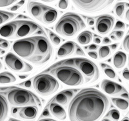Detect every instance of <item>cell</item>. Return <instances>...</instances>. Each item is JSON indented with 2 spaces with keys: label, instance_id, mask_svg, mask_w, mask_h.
I'll use <instances>...</instances> for the list:
<instances>
[{
  "label": "cell",
  "instance_id": "obj_46",
  "mask_svg": "<svg viewBox=\"0 0 129 121\" xmlns=\"http://www.w3.org/2000/svg\"><path fill=\"white\" fill-rule=\"evenodd\" d=\"M98 46L95 44H92L90 46H88V49L91 51H95L98 49Z\"/></svg>",
  "mask_w": 129,
  "mask_h": 121
},
{
  "label": "cell",
  "instance_id": "obj_50",
  "mask_svg": "<svg viewBox=\"0 0 129 121\" xmlns=\"http://www.w3.org/2000/svg\"><path fill=\"white\" fill-rule=\"evenodd\" d=\"M125 18H126V20L129 21V9L126 11V14H125Z\"/></svg>",
  "mask_w": 129,
  "mask_h": 121
},
{
  "label": "cell",
  "instance_id": "obj_52",
  "mask_svg": "<svg viewBox=\"0 0 129 121\" xmlns=\"http://www.w3.org/2000/svg\"><path fill=\"white\" fill-rule=\"evenodd\" d=\"M110 38H111V39H112L113 40H115V41H116V40H117V38H116V36L114 35V34H113V33H112V34H110Z\"/></svg>",
  "mask_w": 129,
  "mask_h": 121
},
{
  "label": "cell",
  "instance_id": "obj_44",
  "mask_svg": "<svg viewBox=\"0 0 129 121\" xmlns=\"http://www.w3.org/2000/svg\"><path fill=\"white\" fill-rule=\"evenodd\" d=\"M94 41L95 42V43H98V44H99V43H101V38H100V36H98L95 35V36H94Z\"/></svg>",
  "mask_w": 129,
  "mask_h": 121
},
{
  "label": "cell",
  "instance_id": "obj_7",
  "mask_svg": "<svg viewBox=\"0 0 129 121\" xmlns=\"http://www.w3.org/2000/svg\"><path fill=\"white\" fill-rule=\"evenodd\" d=\"M33 87L36 91L42 96H48L58 90L59 84L54 77L41 73L33 79Z\"/></svg>",
  "mask_w": 129,
  "mask_h": 121
},
{
  "label": "cell",
  "instance_id": "obj_19",
  "mask_svg": "<svg viewBox=\"0 0 129 121\" xmlns=\"http://www.w3.org/2000/svg\"><path fill=\"white\" fill-rule=\"evenodd\" d=\"M57 18V10L52 7H49V9L43 14L40 19V21L45 24H51L54 22Z\"/></svg>",
  "mask_w": 129,
  "mask_h": 121
},
{
  "label": "cell",
  "instance_id": "obj_28",
  "mask_svg": "<svg viewBox=\"0 0 129 121\" xmlns=\"http://www.w3.org/2000/svg\"><path fill=\"white\" fill-rule=\"evenodd\" d=\"M110 54V46H102L99 49V57L101 59H103L109 56Z\"/></svg>",
  "mask_w": 129,
  "mask_h": 121
},
{
  "label": "cell",
  "instance_id": "obj_13",
  "mask_svg": "<svg viewBox=\"0 0 129 121\" xmlns=\"http://www.w3.org/2000/svg\"><path fill=\"white\" fill-rule=\"evenodd\" d=\"M101 88L107 94L110 95H116V94H122L126 93L127 91L122 86L114 82L110 81L109 80H103L101 84Z\"/></svg>",
  "mask_w": 129,
  "mask_h": 121
},
{
  "label": "cell",
  "instance_id": "obj_3",
  "mask_svg": "<svg viewBox=\"0 0 129 121\" xmlns=\"http://www.w3.org/2000/svg\"><path fill=\"white\" fill-rule=\"evenodd\" d=\"M62 65L71 66L76 68L83 75L86 83H93L100 78V71L92 61L85 58H73L58 62L50 66L55 68Z\"/></svg>",
  "mask_w": 129,
  "mask_h": 121
},
{
  "label": "cell",
  "instance_id": "obj_30",
  "mask_svg": "<svg viewBox=\"0 0 129 121\" xmlns=\"http://www.w3.org/2000/svg\"><path fill=\"white\" fill-rule=\"evenodd\" d=\"M48 34H49V38H50V40L54 44L56 45H58L61 43V39L58 36L56 35L55 33L52 32L51 31H48Z\"/></svg>",
  "mask_w": 129,
  "mask_h": 121
},
{
  "label": "cell",
  "instance_id": "obj_59",
  "mask_svg": "<svg viewBox=\"0 0 129 121\" xmlns=\"http://www.w3.org/2000/svg\"><path fill=\"white\" fill-rule=\"evenodd\" d=\"M128 67H129V62H128Z\"/></svg>",
  "mask_w": 129,
  "mask_h": 121
},
{
  "label": "cell",
  "instance_id": "obj_18",
  "mask_svg": "<svg viewBox=\"0 0 129 121\" xmlns=\"http://www.w3.org/2000/svg\"><path fill=\"white\" fill-rule=\"evenodd\" d=\"M48 107L50 113L57 118L59 120H65L67 118V113L64 108L57 103H48Z\"/></svg>",
  "mask_w": 129,
  "mask_h": 121
},
{
  "label": "cell",
  "instance_id": "obj_48",
  "mask_svg": "<svg viewBox=\"0 0 129 121\" xmlns=\"http://www.w3.org/2000/svg\"><path fill=\"white\" fill-rule=\"evenodd\" d=\"M118 45H119V43H114V44L111 45L110 46V48L111 49H112V50H115V49H117Z\"/></svg>",
  "mask_w": 129,
  "mask_h": 121
},
{
  "label": "cell",
  "instance_id": "obj_8",
  "mask_svg": "<svg viewBox=\"0 0 129 121\" xmlns=\"http://www.w3.org/2000/svg\"><path fill=\"white\" fill-rule=\"evenodd\" d=\"M18 21L17 31L12 38H24L31 35L45 36H46L44 30L39 24L28 20L21 19Z\"/></svg>",
  "mask_w": 129,
  "mask_h": 121
},
{
  "label": "cell",
  "instance_id": "obj_29",
  "mask_svg": "<svg viewBox=\"0 0 129 121\" xmlns=\"http://www.w3.org/2000/svg\"><path fill=\"white\" fill-rule=\"evenodd\" d=\"M107 116L108 117H110L114 121H118L120 118V113L117 109H113L108 113Z\"/></svg>",
  "mask_w": 129,
  "mask_h": 121
},
{
  "label": "cell",
  "instance_id": "obj_6",
  "mask_svg": "<svg viewBox=\"0 0 129 121\" xmlns=\"http://www.w3.org/2000/svg\"><path fill=\"white\" fill-rule=\"evenodd\" d=\"M50 72L61 82L69 86H80L84 82V77L76 68L62 65L55 68L49 67L43 72Z\"/></svg>",
  "mask_w": 129,
  "mask_h": 121
},
{
  "label": "cell",
  "instance_id": "obj_51",
  "mask_svg": "<svg viewBox=\"0 0 129 121\" xmlns=\"http://www.w3.org/2000/svg\"><path fill=\"white\" fill-rule=\"evenodd\" d=\"M38 121H55V120L51 119V118H42V119Z\"/></svg>",
  "mask_w": 129,
  "mask_h": 121
},
{
  "label": "cell",
  "instance_id": "obj_54",
  "mask_svg": "<svg viewBox=\"0 0 129 121\" xmlns=\"http://www.w3.org/2000/svg\"><path fill=\"white\" fill-rule=\"evenodd\" d=\"M5 51L4 50H3L2 49H1V48H0V55H3V54H5Z\"/></svg>",
  "mask_w": 129,
  "mask_h": 121
},
{
  "label": "cell",
  "instance_id": "obj_1",
  "mask_svg": "<svg viewBox=\"0 0 129 121\" xmlns=\"http://www.w3.org/2000/svg\"><path fill=\"white\" fill-rule=\"evenodd\" d=\"M110 104L105 94L95 88L79 91L69 104L70 121H100Z\"/></svg>",
  "mask_w": 129,
  "mask_h": 121
},
{
  "label": "cell",
  "instance_id": "obj_43",
  "mask_svg": "<svg viewBox=\"0 0 129 121\" xmlns=\"http://www.w3.org/2000/svg\"><path fill=\"white\" fill-rule=\"evenodd\" d=\"M121 97L123 98V99H125L126 101H129V94L128 92H126V93H123L122 94H120Z\"/></svg>",
  "mask_w": 129,
  "mask_h": 121
},
{
  "label": "cell",
  "instance_id": "obj_34",
  "mask_svg": "<svg viewBox=\"0 0 129 121\" xmlns=\"http://www.w3.org/2000/svg\"><path fill=\"white\" fill-rule=\"evenodd\" d=\"M69 1L67 0H61L58 3V7L62 10H64L69 6Z\"/></svg>",
  "mask_w": 129,
  "mask_h": 121
},
{
  "label": "cell",
  "instance_id": "obj_26",
  "mask_svg": "<svg viewBox=\"0 0 129 121\" xmlns=\"http://www.w3.org/2000/svg\"><path fill=\"white\" fill-rule=\"evenodd\" d=\"M100 65H101V67H102L103 71H104V73L107 77H109V78H112V79H114V78H116L117 77L116 73L112 69L111 67L109 66V65H108L106 64H101Z\"/></svg>",
  "mask_w": 129,
  "mask_h": 121
},
{
  "label": "cell",
  "instance_id": "obj_2",
  "mask_svg": "<svg viewBox=\"0 0 129 121\" xmlns=\"http://www.w3.org/2000/svg\"><path fill=\"white\" fill-rule=\"evenodd\" d=\"M12 50L16 55L36 65H43L51 58L52 47L45 36H35L16 41Z\"/></svg>",
  "mask_w": 129,
  "mask_h": 121
},
{
  "label": "cell",
  "instance_id": "obj_40",
  "mask_svg": "<svg viewBox=\"0 0 129 121\" xmlns=\"http://www.w3.org/2000/svg\"><path fill=\"white\" fill-rule=\"evenodd\" d=\"M76 54L77 55H79V56H85V53L83 52V51L82 50L81 48L79 47L78 45H76Z\"/></svg>",
  "mask_w": 129,
  "mask_h": 121
},
{
  "label": "cell",
  "instance_id": "obj_31",
  "mask_svg": "<svg viewBox=\"0 0 129 121\" xmlns=\"http://www.w3.org/2000/svg\"><path fill=\"white\" fill-rule=\"evenodd\" d=\"M16 2L15 0H0V7H5L10 6Z\"/></svg>",
  "mask_w": 129,
  "mask_h": 121
},
{
  "label": "cell",
  "instance_id": "obj_58",
  "mask_svg": "<svg viewBox=\"0 0 129 121\" xmlns=\"http://www.w3.org/2000/svg\"><path fill=\"white\" fill-rule=\"evenodd\" d=\"M101 121H111V120L109 119H108V118H105V119H103V120H101Z\"/></svg>",
  "mask_w": 129,
  "mask_h": 121
},
{
  "label": "cell",
  "instance_id": "obj_41",
  "mask_svg": "<svg viewBox=\"0 0 129 121\" xmlns=\"http://www.w3.org/2000/svg\"><path fill=\"white\" fill-rule=\"evenodd\" d=\"M88 56H90L91 58H92L96 60L98 58V54H97L96 52L94 51H90L88 52Z\"/></svg>",
  "mask_w": 129,
  "mask_h": 121
},
{
  "label": "cell",
  "instance_id": "obj_42",
  "mask_svg": "<svg viewBox=\"0 0 129 121\" xmlns=\"http://www.w3.org/2000/svg\"><path fill=\"white\" fill-rule=\"evenodd\" d=\"M87 21L89 26H93L95 24V20L92 18H88L87 19Z\"/></svg>",
  "mask_w": 129,
  "mask_h": 121
},
{
  "label": "cell",
  "instance_id": "obj_38",
  "mask_svg": "<svg viewBox=\"0 0 129 121\" xmlns=\"http://www.w3.org/2000/svg\"><path fill=\"white\" fill-rule=\"evenodd\" d=\"M19 86H23V87H27V88H30L32 86V82H31V80H26V81L19 84Z\"/></svg>",
  "mask_w": 129,
  "mask_h": 121
},
{
  "label": "cell",
  "instance_id": "obj_23",
  "mask_svg": "<svg viewBox=\"0 0 129 121\" xmlns=\"http://www.w3.org/2000/svg\"><path fill=\"white\" fill-rule=\"evenodd\" d=\"M16 81V78L11 72L5 71L0 73V84H10Z\"/></svg>",
  "mask_w": 129,
  "mask_h": 121
},
{
  "label": "cell",
  "instance_id": "obj_5",
  "mask_svg": "<svg viewBox=\"0 0 129 121\" xmlns=\"http://www.w3.org/2000/svg\"><path fill=\"white\" fill-rule=\"evenodd\" d=\"M7 99L14 106H41L40 99L35 94L25 89L12 87L5 92Z\"/></svg>",
  "mask_w": 129,
  "mask_h": 121
},
{
  "label": "cell",
  "instance_id": "obj_24",
  "mask_svg": "<svg viewBox=\"0 0 129 121\" xmlns=\"http://www.w3.org/2000/svg\"><path fill=\"white\" fill-rule=\"evenodd\" d=\"M112 102L117 108L123 111H126L129 107V102L125 99L120 98H112Z\"/></svg>",
  "mask_w": 129,
  "mask_h": 121
},
{
  "label": "cell",
  "instance_id": "obj_22",
  "mask_svg": "<svg viewBox=\"0 0 129 121\" xmlns=\"http://www.w3.org/2000/svg\"><path fill=\"white\" fill-rule=\"evenodd\" d=\"M93 38V34L89 31H85L78 35V41L81 45H87L90 43Z\"/></svg>",
  "mask_w": 129,
  "mask_h": 121
},
{
  "label": "cell",
  "instance_id": "obj_53",
  "mask_svg": "<svg viewBox=\"0 0 129 121\" xmlns=\"http://www.w3.org/2000/svg\"><path fill=\"white\" fill-rule=\"evenodd\" d=\"M19 77L21 79H25V78L28 77V75H19Z\"/></svg>",
  "mask_w": 129,
  "mask_h": 121
},
{
  "label": "cell",
  "instance_id": "obj_47",
  "mask_svg": "<svg viewBox=\"0 0 129 121\" xmlns=\"http://www.w3.org/2000/svg\"><path fill=\"white\" fill-rule=\"evenodd\" d=\"M42 116H44V117H48L49 116V111H48V109L47 108H45L43 112L42 113Z\"/></svg>",
  "mask_w": 129,
  "mask_h": 121
},
{
  "label": "cell",
  "instance_id": "obj_25",
  "mask_svg": "<svg viewBox=\"0 0 129 121\" xmlns=\"http://www.w3.org/2000/svg\"><path fill=\"white\" fill-rule=\"evenodd\" d=\"M17 14L12 13V12H7L4 10H0V25L7 22V21L13 19Z\"/></svg>",
  "mask_w": 129,
  "mask_h": 121
},
{
  "label": "cell",
  "instance_id": "obj_9",
  "mask_svg": "<svg viewBox=\"0 0 129 121\" xmlns=\"http://www.w3.org/2000/svg\"><path fill=\"white\" fill-rule=\"evenodd\" d=\"M75 6L87 13H94L104 10L111 5L114 1L110 0H73Z\"/></svg>",
  "mask_w": 129,
  "mask_h": 121
},
{
  "label": "cell",
  "instance_id": "obj_36",
  "mask_svg": "<svg viewBox=\"0 0 129 121\" xmlns=\"http://www.w3.org/2000/svg\"><path fill=\"white\" fill-rule=\"evenodd\" d=\"M123 48L126 52L129 53V34L125 36L123 42Z\"/></svg>",
  "mask_w": 129,
  "mask_h": 121
},
{
  "label": "cell",
  "instance_id": "obj_56",
  "mask_svg": "<svg viewBox=\"0 0 129 121\" xmlns=\"http://www.w3.org/2000/svg\"><path fill=\"white\" fill-rule=\"evenodd\" d=\"M9 121H21V120H16V119H13V118H10V119H9Z\"/></svg>",
  "mask_w": 129,
  "mask_h": 121
},
{
  "label": "cell",
  "instance_id": "obj_39",
  "mask_svg": "<svg viewBox=\"0 0 129 121\" xmlns=\"http://www.w3.org/2000/svg\"><path fill=\"white\" fill-rule=\"evenodd\" d=\"M122 76L125 80H129V70L128 69H125L122 71Z\"/></svg>",
  "mask_w": 129,
  "mask_h": 121
},
{
  "label": "cell",
  "instance_id": "obj_11",
  "mask_svg": "<svg viewBox=\"0 0 129 121\" xmlns=\"http://www.w3.org/2000/svg\"><path fill=\"white\" fill-rule=\"evenodd\" d=\"M114 18L112 16L104 14L96 18L95 28L96 31L101 35L109 33L114 25Z\"/></svg>",
  "mask_w": 129,
  "mask_h": 121
},
{
  "label": "cell",
  "instance_id": "obj_33",
  "mask_svg": "<svg viewBox=\"0 0 129 121\" xmlns=\"http://www.w3.org/2000/svg\"><path fill=\"white\" fill-rule=\"evenodd\" d=\"M125 29V23L121 21H117L114 27V31H124Z\"/></svg>",
  "mask_w": 129,
  "mask_h": 121
},
{
  "label": "cell",
  "instance_id": "obj_4",
  "mask_svg": "<svg viewBox=\"0 0 129 121\" xmlns=\"http://www.w3.org/2000/svg\"><path fill=\"white\" fill-rule=\"evenodd\" d=\"M85 27L80 16L73 12H67L62 16L55 26L56 33L65 37H73Z\"/></svg>",
  "mask_w": 129,
  "mask_h": 121
},
{
  "label": "cell",
  "instance_id": "obj_16",
  "mask_svg": "<svg viewBox=\"0 0 129 121\" xmlns=\"http://www.w3.org/2000/svg\"><path fill=\"white\" fill-rule=\"evenodd\" d=\"M18 26V21L16 20L0 27V36L3 38H12Z\"/></svg>",
  "mask_w": 129,
  "mask_h": 121
},
{
  "label": "cell",
  "instance_id": "obj_21",
  "mask_svg": "<svg viewBox=\"0 0 129 121\" xmlns=\"http://www.w3.org/2000/svg\"><path fill=\"white\" fill-rule=\"evenodd\" d=\"M9 105L7 99L2 94H0V121H5L7 117Z\"/></svg>",
  "mask_w": 129,
  "mask_h": 121
},
{
  "label": "cell",
  "instance_id": "obj_32",
  "mask_svg": "<svg viewBox=\"0 0 129 121\" xmlns=\"http://www.w3.org/2000/svg\"><path fill=\"white\" fill-rule=\"evenodd\" d=\"M0 48L2 49H9L10 48L9 41L4 39H0Z\"/></svg>",
  "mask_w": 129,
  "mask_h": 121
},
{
  "label": "cell",
  "instance_id": "obj_45",
  "mask_svg": "<svg viewBox=\"0 0 129 121\" xmlns=\"http://www.w3.org/2000/svg\"><path fill=\"white\" fill-rule=\"evenodd\" d=\"M112 42V40L108 37H105L103 38V44H109Z\"/></svg>",
  "mask_w": 129,
  "mask_h": 121
},
{
  "label": "cell",
  "instance_id": "obj_35",
  "mask_svg": "<svg viewBox=\"0 0 129 121\" xmlns=\"http://www.w3.org/2000/svg\"><path fill=\"white\" fill-rule=\"evenodd\" d=\"M25 1H20V2H18L16 5H13L12 7H10L9 9V10H11V11H16V10H18L19 8H21L23 6L25 3Z\"/></svg>",
  "mask_w": 129,
  "mask_h": 121
},
{
  "label": "cell",
  "instance_id": "obj_57",
  "mask_svg": "<svg viewBox=\"0 0 129 121\" xmlns=\"http://www.w3.org/2000/svg\"><path fill=\"white\" fill-rule=\"evenodd\" d=\"M2 67H3V65H2V62H0V70L2 69Z\"/></svg>",
  "mask_w": 129,
  "mask_h": 121
},
{
  "label": "cell",
  "instance_id": "obj_12",
  "mask_svg": "<svg viewBox=\"0 0 129 121\" xmlns=\"http://www.w3.org/2000/svg\"><path fill=\"white\" fill-rule=\"evenodd\" d=\"M38 113V108L37 106H25L12 108V115L19 117L26 120H32L35 119Z\"/></svg>",
  "mask_w": 129,
  "mask_h": 121
},
{
  "label": "cell",
  "instance_id": "obj_20",
  "mask_svg": "<svg viewBox=\"0 0 129 121\" xmlns=\"http://www.w3.org/2000/svg\"><path fill=\"white\" fill-rule=\"evenodd\" d=\"M126 62V55L123 52H117L113 57V64L116 69H121Z\"/></svg>",
  "mask_w": 129,
  "mask_h": 121
},
{
  "label": "cell",
  "instance_id": "obj_37",
  "mask_svg": "<svg viewBox=\"0 0 129 121\" xmlns=\"http://www.w3.org/2000/svg\"><path fill=\"white\" fill-rule=\"evenodd\" d=\"M112 33L114 34L116 36V37L117 39H121L123 38V36H124V32L123 31H114Z\"/></svg>",
  "mask_w": 129,
  "mask_h": 121
},
{
  "label": "cell",
  "instance_id": "obj_14",
  "mask_svg": "<svg viewBox=\"0 0 129 121\" xmlns=\"http://www.w3.org/2000/svg\"><path fill=\"white\" fill-rule=\"evenodd\" d=\"M48 9L49 7L39 2L29 1L27 3V9L30 14L39 21Z\"/></svg>",
  "mask_w": 129,
  "mask_h": 121
},
{
  "label": "cell",
  "instance_id": "obj_55",
  "mask_svg": "<svg viewBox=\"0 0 129 121\" xmlns=\"http://www.w3.org/2000/svg\"><path fill=\"white\" fill-rule=\"evenodd\" d=\"M121 121H129V119L128 117H125V118H123Z\"/></svg>",
  "mask_w": 129,
  "mask_h": 121
},
{
  "label": "cell",
  "instance_id": "obj_17",
  "mask_svg": "<svg viewBox=\"0 0 129 121\" xmlns=\"http://www.w3.org/2000/svg\"><path fill=\"white\" fill-rule=\"evenodd\" d=\"M77 45L72 41H69L62 45L57 52L58 57L63 58L65 56H70L74 54L75 49H76Z\"/></svg>",
  "mask_w": 129,
  "mask_h": 121
},
{
  "label": "cell",
  "instance_id": "obj_15",
  "mask_svg": "<svg viewBox=\"0 0 129 121\" xmlns=\"http://www.w3.org/2000/svg\"><path fill=\"white\" fill-rule=\"evenodd\" d=\"M74 89H67L59 93L50 101L48 103H57L61 106H66L69 101L72 99L75 92Z\"/></svg>",
  "mask_w": 129,
  "mask_h": 121
},
{
  "label": "cell",
  "instance_id": "obj_27",
  "mask_svg": "<svg viewBox=\"0 0 129 121\" xmlns=\"http://www.w3.org/2000/svg\"><path fill=\"white\" fill-rule=\"evenodd\" d=\"M126 3L125 2H119L114 7V11L116 16L119 18H122L123 16V13L125 11Z\"/></svg>",
  "mask_w": 129,
  "mask_h": 121
},
{
  "label": "cell",
  "instance_id": "obj_10",
  "mask_svg": "<svg viewBox=\"0 0 129 121\" xmlns=\"http://www.w3.org/2000/svg\"><path fill=\"white\" fill-rule=\"evenodd\" d=\"M5 63L12 71L16 72H27L33 70V67L19 58L12 53H9L5 56Z\"/></svg>",
  "mask_w": 129,
  "mask_h": 121
},
{
  "label": "cell",
  "instance_id": "obj_49",
  "mask_svg": "<svg viewBox=\"0 0 129 121\" xmlns=\"http://www.w3.org/2000/svg\"><path fill=\"white\" fill-rule=\"evenodd\" d=\"M12 87H0V91H8L10 90V89H12Z\"/></svg>",
  "mask_w": 129,
  "mask_h": 121
}]
</instances>
